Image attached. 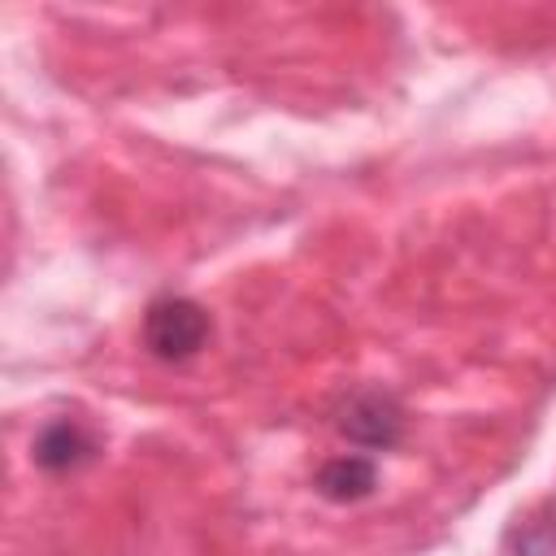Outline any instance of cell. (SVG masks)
Masks as SVG:
<instances>
[{
	"label": "cell",
	"mask_w": 556,
	"mask_h": 556,
	"mask_svg": "<svg viewBox=\"0 0 556 556\" xmlns=\"http://www.w3.org/2000/svg\"><path fill=\"white\" fill-rule=\"evenodd\" d=\"M334 430L348 434L361 447H395L400 434H404V408H400V400L391 391L365 387V391H352L339 404Z\"/></svg>",
	"instance_id": "2"
},
{
	"label": "cell",
	"mask_w": 556,
	"mask_h": 556,
	"mask_svg": "<svg viewBox=\"0 0 556 556\" xmlns=\"http://www.w3.org/2000/svg\"><path fill=\"white\" fill-rule=\"evenodd\" d=\"M517 556H556V521L539 517L517 534Z\"/></svg>",
	"instance_id": "5"
},
{
	"label": "cell",
	"mask_w": 556,
	"mask_h": 556,
	"mask_svg": "<svg viewBox=\"0 0 556 556\" xmlns=\"http://www.w3.org/2000/svg\"><path fill=\"white\" fill-rule=\"evenodd\" d=\"M208 334H213L208 308L187 295H161L143 313V348L156 361H187L208 343Z\"/></svg>",
	"instance_id": "1"
},
{
	"label": "cell",
	"mask_w": 556,
	"mask_h": 556,
	"mask_svg": "<svg viewBox=\"0 0 556 556\" xmlns=\"http://www.w3.org/2000/svg\"><path fill=\"white\" fill-rule=\"evenodd\" d=\"M374 486H378V465L369 456H334L317 469V495L334 504H356L374 495Z\"/></svg>",
	"instance_id": "4"
},
{
	"label": "cell",
	"mask_w": 556,
	"mask_h": 556,
	"mask_svg": "<svg viewBox=\"0 0 556 556\" xmlns=\"http://www.w3.org/2000/svg\"><path fill=\"white\" fill-rule=\"evenodd\" d=\"M30 456H35L39 469H48V473H65V469H78L83 460L96 456V439H91L78 421L61 417V421H48V426L35 434Z\"/></svg>",
	"instance_id": "3"
}]
</instances>
